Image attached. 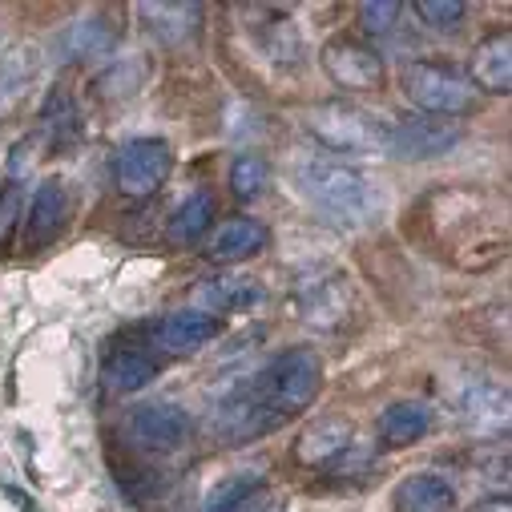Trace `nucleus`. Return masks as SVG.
Instances as JSON below:
<instances>
[{
  "label": "nucleus",
  "mask_w": 512,
  "mask_h": 512,
  "mask_svg": "<svg viewBox=\"0 0 512 512\" xmlns=\"http://www.w3.org/2000/svg\"><path fill=\"white\" fill-rule=\"evenodd\" d=\"M267 182H271V166H267L263 158L238 154V158L230 162V190H234V198H242V202L259 198V194L267 190Z\"/></svg>",
  "instance_id": "nucleus-23"
},
{
  "label": "nucleus",
  "mask_w": 512,
  "mask_h": 512,
  "mask_svg": "<svg viewBox=\"0 0 512 512\" xmlns=\"http://www.w3.org/2000/svg\"><path fill=\"white\" fill-rule=\"evenodd\" d=\"M400 512H456V484L440 472H412L396 488Z\"/></svg>",
  "instance_id": "nucleus-13"
},
{
  "label": "nucleus",
  "mask_w": 512,
  "mask_h": 512,
  "mask_svg": "<svg viewBox=\"0 0 512 512\" xmlns=\"http://www.w3.org/2000/svg\"><path fill=\"white\" fill-rule=\"evenodd\" d=\"M468 77L480 93H508L512 89V37L492 33L488 41H480L472 53Z\"/></svg>",
  "instance_id": "nucleus-12"
},
{
  "label": "nucleus",
  "mask_w": 512,
  "mask_h": 512,
  "mask_svg": "<svg viewBox=\"0 0 512 512\" xmlns=\"http://www.w3.org/2000/svg\"><path fill=\"white\" fill-rule=\"evenodd\" d=\"M464 138V130L456 121H444V117H428V113H416V117H400L396 125H388V150L400 162H428V158H444L448 150H456Z\"/></svg>",
  "instance_id": "nucleus-7"
},
{
  "label": "nucleus",
  "mask_w": 512,
  "mask_h": 512,
  "mask_svg": "<svg viewBox=\"0 0 512 512\" xmlns=\"http://www.w3.org/2000/svg\"><path fill=\"white\" fill-rule=\"evenodd\" d=\"M21 222V186H9L5 198H0V246H9Z\"/></svg>",
  "instance_id": "nucleus-26"
},
{
  "label": "nucleus",
  "mask_w": 512,
  "mask_h": 512,
  "mask_svg": "<svg viewBox=\"0 0 512 512\" xmlns=\"http://www.w3.org/2000/svg\"><path fill=\"white\" fill-rule=\"evenodd\" d=\"M194 424L178 404H142L130 416V440L146 452H174L190 440Z\"/></svg>",
  "instance_id": "nucleus-10"
},
{
  "label": "nucleus",
  "mask_w": 512,
  "mask_h": 512,
  "mask_svg": "<svg viewBox=\"0 0 512 512\" xmlns=\"http://www.w3.org/2000/svg\"><path fill=\"white\" fill-rule=\"evenodd\" d=\"M263 488H267V476L263 472H238V476L222 480L206 496L202 512H250V504L263 496Z\"/></svg>",
  "instance_id": "nucleus-20"
},
{
  "label": "nucleus",
  "mask_w": 512,
  "mask_h": 512,
  "mask_svg": "<svg viewBox=\"0 0 512 512\" xmlns=\"http://www.w3.org/2000/svg\"><path fill=\"white\" fill-rule=\"evenodd\" d=\"M428 428H432V408L420 404V400L388 404V408L379 412V420H375L379 440H383V444H392V448H408V444H416Z\"/></svg>",
  "instance_id": "nucleus-15"
},
{
  "label": "nucleus",
  "mask_w": 512,
  "mask_h": 512,
  "mask_svg": "<svg viewBox=\"0 0 512 512\" xmlns=\"http://www.w3.org/2000/svg\"><path fill=\"white\" fill-rule=\"evenodd\" d=\"M400 81H404L408 101L428 117L460 121L484 105V93L472 85V77L444 61H412V65H404Z\"/></svg>",
  "instance_id": "nucleus-2"
},
{
  "label": "nucleus",
  "mask_w": 512,
  "mask_h": 512,
  "mask_svg": "<svg viewBox=\"0 0 512 512\" xmlns=\"http://www.w3.org/2000/svg\"><path fill=\"white\" fill-rule=\"evenodd\" d=\"M174 170V150L162 138H134L117 150L113 182L125 198H150Z\"/></svg>",
  "instance_id": "nucleus-5"
},
{
  "label": "nucleus",
  "mask_w": 512,
  "mask_h": 512,
  "mask_svg": "<svg viewBox=\"0 0 512 512\" xmlns=\"http://www.w3.org/2000/svg\"><path fill=\"white\" fill-rule=\"evenodd\" d=\"M468 512H512V500H508V496H488V500H480V504L468 508Z\"/></svg>",
  "instance_id": "nucleus-27"
},
{
  "label": "nucleus",
  "mask_w": 512,
  "mask_h": 512,
  "mask_svg": "<svg viewBox=\"0 0 512 512\" xmlns=\"http://www.w3.org/2000/svg\"><path fill=\"white\" fill-rule=\"evenodd\" d=\"M101 375H105V383H109L113 392H142L146 383L158 375V363L150 355L134 351V347H121V351H113L105 359Z\"/></svg>",
  "instance_id": "nucleus-19"
},
{
  "label": "nucleus",
  "mask_w": 512,
  "mask_h": 512,
  "mask_svg": "<svg viewBox=\"0 0 512 512\" xmlns=\"http://www.w3.org/2000/svg\"><path fill=\"white\" fill-rule=\"evenodd\" d=\"M222 335V319L218 315H206V311H174V315H162L158 323H150V343L166 355H194L202 351L206 343H214Z\"/></svg>",
  "instance_id": "nucleus-9"
},
{
  "label": "nucleus",
  "mask_w": 512,
  "mask_h": 512,
  "mask_svg": "<svg viewBox=\"0 0 512 512\" xmlns=\"http://www.w3.org/2000/svg\"><path fill=\"white\" fill-rule=\"evenodd\" d=\"M287 420L263 400V392L254 388V379L238 383L230 388L218 408H214V432L222 440H259V436H271L275 428H283Z\"/></svg>",
  "instance_id": "nucleus-6"
},
{
  "label": "nucleus",
  "mask_w": 512,
  "mask_h": 512,
  "mask_svg": "<svg viewBox=\"0 0 512 512\" xmlns=\"http://www.w3.org/2000/svg\"><path fill=\"white\" fill-rule=\"evenodd\" d=\"M323 69L339 89H351V93H371L388 77L383 73V57L359 37H331L323 45Z\"/></svg>",
  "instance_id": "nucleus-8"
},
{
  "label": "nucleus",
  "mask_w": 512,
  "mask_h": 512,
  "mask_svg": "<svg viewBox=\"0 0 512 512\" xmlns=\"http://www.w3.org/2000/svg\"><path fill=\"white\" fill-rule=\"evenodd\" d=\"M400 17H404L400 0H367V5H359V25L367 37H392L400 29Z\"/></svg>",
  "instance_id": "nucleus-24"
},
{
  "label": "nucleus",
  "mask_w": 512,
  "mask_h": 512,
  "mask_svg": "<svg viewBox=\"0 0 512 512\" xmlns=\"http://www.w3.org/2000/svg\"><path fill=\"white\" fill-rule=\"evenodd\" d=\"M307 121V134L331 150V154H359V158H371V154H383L388 150V125H383L375 113L351 105V101H323V105H311L303 113Z\"/></svg>",
  "instance_id": "nucleus-3"
},
{
  "label": "nucleus",
  "mask_w": 512,
  "mask_h": 512,
  "mask_svg": "<svg viewBox=\"0 0 512 512\" xmlns=\"http://www.w3.org/2000/svg\"><path fill=\"white\" fill-rule=\"evenodd\" d=\"M194 299L206 307V315L210 311H246L254 303H263V283L250 275H222V279H210Z\"/></svg>",
  "instance_id": "nucleus-18"
},
{
  "label": "nucleus",
  "mask_w": 512,
  "mask_h": 512,
  "mask_svg": "<svg viewBox=\"0 0 512 512\" xmlns=\"http://www.w3.org/2000/svg\"><path fill=\"white\" fill-rule=\"evenodd\" d=\"M138 17L146 21V29L162 41V45H182L198 33L202 25V5L190 0H166V5H138Z\"/></svg>",
  "instance_id": "nucleus-14"
},
{
  "label": "nucleus",
  "mask_w": 512,
  "mask_h": 512,
  "mask_svg": "<svg viewBox=\"0 0 512 512\" xmlns=\"http://www.w3.org/2000/svg\"><path fill=\"white\" fill-rule=\"evenodd\" d=\"M117 45V25L109 21H77L65 37H61V53L65 61H85V57H101Z\"/></svg>",
  "instance_id": "nucleus-21"
},
{
  "label": "nucleus",
  "mask_w": 512,
  "mask_h": 512,
  "mask_svg": "<svg viewBox=\"0 0 512 512\" xmlns=\"http://www.w3.org/2000/svg\"><path fill=\"white\" fill-rule=\"evenodd\" d=\"M267 226L254 218H230L226 226H218V234L210 238V259L214 263H242L250 254H259L267 246Z\"/></svg>",
  "instance_id": "nucleus-16"
},
{
  "label": "nucleus",
  "mask_w": 512,
  "mask_h": 512,
  "mask_svg": "<svg viewBox=\"0 0 512 512\" xmlns=\"http://www.w3.org/2000/svg\"><path fill=\"white\" fill-rule=\"evenodd\" d=\"M299 190L315 206V214H323L327 222H335L343 230L367 226L379 214V194H375L371 178L359 174L355 166H343L331 158L303 162L299 166Z\"/></svg>",
  "instance_id": "nucleus-1"
},
{
  "label": "nucleus",
  "mask_w": 512,
  "mask_h": 512,
  "mask_svg": "<svg viewBox=\"0 0 512 512\" xmlns=\"http://www.w3.org/2000/svg\"><path fill=\"white\" fill-rule=\"evenodd\" d=\"M351 444H355V440H351V428H347L343 420H319L315 428H307V432L299 436L295 456H299L303 464H311V468H327V464L343 460V452H347Z\"/></svg>",
  "instance_id": "nucleus-17"
},
{
  "label": "nucleus",
  "mask_w": 512,
  "mask_h": 512,
  "mask_svg": "<svg viewBox=\"0 0 512 512\" xmlns=\"http://www.w3.org/2000/svg\"><path fill=\"white\" fill-rule=\"evenodd\" d=\"M464 13H468V5H460V0H420L416 5V17L440 33H452L464 21Z\"/></svg>",
  "instance_id": "nucleus-25"
},
{
  "label": "nucleus",
  "mask_w": 512,
  "mask_h": 512,
  "mask_svg": "<svg viewBox=\"0 0 512 512\" xmlns=\"http://www.w3.org/2000/svg\"><path fill=\"white\" fill-rule=\"evenodd\" d=\"M210 222H214V194L198 190V194H190V198L174 210V218H170V238L182 242V246H194V242L210 230Z\"/></svg>",
  "instance_id": "nucleus-22"
},
{
  "label": "nucleus",
  "mask_w": 512,
  "mask_h": 512,
  "mask_svg": "<svg viewBox=\"0 0 512 512\" xmlns=\"http://www.w3.org/2000/svg\"><path fill=\"white\" fill-rule=\"evenodd\" d=\"M254 388L263 392V400L283 416H299L303 408H311L323 392V363L315 351H303V347H291L283 355H275L259 375H250Z\"/></svg>",
  "instance_id": "nucleus-4"
},
{
  "label": "nucleus",
  "mask_w": 512,
  "mask_h": 512,
  "mask_svg": "<svg viewBox=\"0 0 512 512\" xmlns=\"http://www.w3.org/2000/svg\"><path fill=\"white\" fill-rule=\"evenodd\" d=\"M69 222V194L57 178L41 182L33 202H29V218H25V242L29 246H49Z\"/></svg>",
  "instance_id": "nucleus-11"
}]
</instances>
